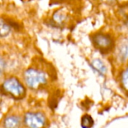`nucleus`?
Listing matches in <instances>:
<instances>
[{
	"label": "nucleus",
	"instance_id": "5",
	"mask_svg": "<svg viewBox=\"0 0 128 128\" xmlns=\"http://www.w3.org/2000/svg\"><path fill=\"white\" fill-rule=\"evenodd\" d=\"M118 58L120 61L124 62L128 58V42L124 41L120 44L118 47Z\"/></svg>",
	"mask_w": 128,
	"mask_h": 128
},
{
	"label": "nucleus",
	"instance_id": "8",
	"mask_svg": "<svg viewBox=\"0 0 128 128\" xmlns=\"http://www.w3.org/2000/svg\"><path fill=\"white\" fill-rule=\"evenodd\" d=\"M94 126V120L89 115H84L81 118V127L82 128H92Z\"/></svg>",
	"mask_w": 128,
	"mask_h": 128
},
{
	"label": "nucleus",
	"instance_id": "3",
	"mask_svg": "<svg viewBox=\"0 0 128 128\" xmlns=\"http://www.w3.org/2000/svg\"><path fill=\"white\" fill-rule=\"evenodd\" d=\"M92 42L94 46L102 52H107L113 46L112 38L104 33H97L92 36Z\"/></svg>",
	"mask_w": 128,
	"mask_h": 128
},
{
	"label": "nucleus",
	"instance_id": "10",
	"mask_svg": "<svg viewBox=\"0 0 128 128\" xmlns=\"http://www.w3.org/2000/svg\"><path fill=\"white\" fill-rule=\"evenodd\" d=\"M122 82L124 86V87L128 91V68H127L123 74H122Z\"/></svg>",
	"mask_w": 128,
	"mask_h": 128
},
{
	"label": "nucleus",
	"instance_id": "9",
	"mask_svg": "<svg viewBox=\"0 0 128 128\" xmlns=\"http://www.w3.org/2000/svg\"><path fill=\"white\" fill-rule=\"evenodd\" d=\"M10 32V28L4 22L0 20V36L4 37L8 35Z\"/></svg>",
	"mask_w": 128,
	"mask_h": 128
},
{
	"label": "nucleus",
	"instance_id": "7",
	"mask_svg": "<svg viewBox=\"0 0 128 128\" xmlns=\"http://www.w3.org/2000/svg\"><path fill=\"white\" fill-rule=\"evenodd\" d=\"M92 67L100 74L102 76H104L106 73V68L105 66V64H104V62L99 59V58H96L94 59L92 62Z\"/></svg>",
	"mask_w": 128,
	"mask_h": 128
},
{
	"label": "nucleus",
	"instance_id": "6",
	"mask_svg": "<svg viewBox=\"0 0 128 128\" xmlns=\"http://www.w3.org/2000/svg\"><path fill=\"white\" fill-rule=\"evenodd\" d=\"M20 125V118L17 116H8L4 121V128H18Z\"/></svg>",
	"mask_w": 128,
	"mask_h": 128
},
{
	"label": "nucleus",
	"instance_id": "11",
	"mask_svg": "<svg viewBox=\"0 0 128 128\" xmlns=\"http://www.w3.org/2000/svg\"><path fill=\"white\" fill-rule=\"evenodd\" d=\"M5 69V62L2 57L0 56V76L3 74Z\"/></svg>",
	"mask_w": 128,
	"mask_h": 128
},
{
	"label": "nucleus",
	"instance_id": "1",
	"mask_svg": "<svg viewBox=\"0 0 128 128\" xmlns=\"http://www.w3.org/2000/svg\"><path fill=\"white\" fill-rule=\"evenodd\" d=\"M3 89L16 99H21L26 94V89L22 83L15 77L6 80L3 83Z\"/></svg>",
	"mask_w": 128,
	"mask_h": 128
},
{
	"label": "nucleus",
	"instance_id": "4",
	"mask_svg": "<svg viewBox=\"0 0 128 128\" xmlns=\"http://www.w3.org/2000/svg\"><path fill=\"white\" fill-rule=\"evenodd\" d=\"M24 122L28 128H44L46 124V118L40 112H28L25 116Z\"/></svg>",
	"mask_w": 128,
	"mask_h": 128
},
{
	"label": "nucleus",
	"instance_id": "2",
	"mask_svg": "<svg viewBox=\"0 0 128 128\" xmlns=\"http://www.w3.org/2000/svg\"><path fill=\"white\" fill-rule=\"evenodd\" d=\"M24 77L28 86L33 89H37L46 82V75L43 72L33 68L28 69L24 74Z\"/></svg>",
	"mask_w": 128,
	"mask_h": 128
}]
</instances>
